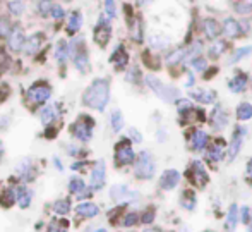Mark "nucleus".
<instances>
[{"label":"nucleus","mask_w":252,"mask_h":232,"mask_svg":"<svg viewBox=\"0 0 252 232\" xmlns=\"http://www.w3.org/2000/svg\"><path fill=\"white\" fill-rule=\"evenodd\" d=\"M110 102V81L106 77H96L83 93V103L90 109L103 112Z\"/></svg>","instance_id":"obj_1"},{"label":"nucleus","mask_w":252,"mask_h":232,"mask_svg":"<svg viewBox=\"0 0 252 232\" xmlns=\"http://www.w3.org/2000/svg\"><path fill=\"white\" fill-rule=\"evenodd\" d=\"M146 84L150 86L151 91H155V95L158 98H161L163 102L166 103H173V102H179L180 100V91L173 86H166L165 83L158 79L155 74H148L146 76Z\"/></svg>","instance_id":"obj_2"},{"label":"nucleus","mask_w":252,"mask_h":232,"mask_svg":"<svg viewBox=\"0 0 252 232\" xmlns=\"http://www.w3.org/2000/svg\"><path fill=\"white\" fill-rule=\"evenodd\" d=\"M70 59H72L74 66L79 73L86 74L90 69V55H88V48L83 38H74L70 41Z\"/></svg>","instance_id":"obj_3"},{"label":"nucleus","mask_w":252,"mask_h":232,"mask_svg":"<svg viewBox=\"0 0 252 232\" xmlns=\"http://www.w3.org/2000/svg\"><path fill=\"white\" fill-rule=\"evenodd\" d=\"M156 172V163H155V158L150 152H141L137 155L136 162H134V176L137 179H143V181H148V179H153Z\"/></svg>","instance_id":"obj_4"},{"label":"nucleus","mask_w":252,"mask_h":232,"mask_svg":"<svg viewBox=\"0 0 252 232\" xmlns=\"http://www.w3.org/2000/svg\"><path fill=\"white\" fill-rule=\"evenodd\" d=\"M94 119L91 116H86V114H83V116L77 117V120L72 124V134L74 138L77 139V141L81 143H88L91 141V138H93V133H94Z\"/></svg>","instance_id":"obj_5"},{"label":"nucleus","mask_w":252,"mask_h":232,"mask_svg":"<svg viewBox=\"0 0 252 232\" xmlns=\"http://www.w3.org/2000/svg\"><path fill=\"white\" fill-rule=\"evenodd\" d=\"M136 158L137 155L134 153L132 141L129 138H122L115 145V163L119 167H126L136 162Z\"/></svg>","instance_id":"obj_6"},{"label":"nucleus","mask_w":252,"mask_h":232,"mask_svg":"<svg viewBox=\"0 0 252 232\" xmlns=\"http://www.w3.org/2000/svg\"><path fill=\"white\" fill-rule=\"evenodd\" d=\"M186 177L190 181V184L197 186V188H204V186L209 183V176H208V172H206V167L201 160H194V162L190 163V167L186 172Z\"/></svg>","instance_id":"obj_7"},{"label":"nucleus","mask_w":252,"mask_h":232,"mask_svg":"<svg viewBox=\"0 0 252 232\" xmlns=\"http://www.w3.org/2000/svg\"><path fill=\"white\" fill-rule=\"evenodd\" d=\"M26 96L33 103H47L52 96V86L45 81H38L28 88Z\"/></svg>","instance_id":"obj_8"},{"label":"nucleus","mask_w":252,"mask_h":232,"mask_svg":"<svg viewBox=\"0 0 252 232\" xmlns=\"http://www.w3.org/2000/svg\"><path fill=\"white\" fill-rule=\"evenodd\" d=\"M110 198H112L113 201L126 205V203H129V201H136V199L139 198V193L132 191L127 184H115L110 188Z\"/></svg>","instance_id":"obj_9"},{"label":"nucleus","mask_w":252,"mask_h":232,"mask_svg":"<svg viewBox=\"0 0 252 232\" xmlns=\"http://www.w3.org/2000/svg\"><path fill=\"white\" fill-rule=\"evenodd\" d=\"M110 37H112L110 19L105 16H100L96 21V26H94V31H93V40L96 41V45L106 46V43L110 41Z\"/></svg>","instance_id":"obj_10"},{"label":"nucleus","mask_w":252,"mask_h":232,"mask_svg":"<svg viewBox=\"0 0 252 232\" xmlns=\"http://www.w3.org/2000/svg\"><path fill=\"white\" fill-rule=\"evenodd\" d=\"M225 146L226 143L221 138H216L215 141L209 143L208 150H206V162L209 165H216L218 162H221L225 158Z\"/></svg>","instance_id":"obj_11"},{"label":"nucleus","mask_w":252,"mask_h":232,"mask_svg":"<svg viewBox=\"0 0 252 232\" xmlns=\"http://www.w3.org/2000/svg\"><path fill=\"white\" fill-rule=\"evenodd\" d=\"M16 174L23 183H31L36 177V167L33 165L31 158H23L16 165Z\"/></svg>","instance_id":"obj_12"},{"label":"nucleus","mask_w":252,"mask_h":232,"mask_svg":"<svg viewBox=\"0 0 252 232\" xmlns=\"http://www.w3.org/2000/svg\"><path fill=\"white\" fill-rule=\"evenodd\" d=\"M247 134V129L244 126H237L233 129V134H232V141L228 145V160L232 162L237 155H239L240 148H242V143H244V136Z\"/></svg>","instance_id":"obj_13"},{"label":"nucleus","mask_w":252,"mask_h":232,"mask_svg":"<svg viewBox=\"0 0 252 232\" xmlns=\"http://www.w3.org/2000/svg\"><path fill=\"white\" fill-rule=\"evenodd\" d=\"M209 124H211V127L215 131H223L226 126H228V116H226V112L223 110L221 105H216L215 109L209 112Z\"/></svg>","instance_id":"obj_14"},{"label":"nucleus","mask_w":252,"mask_h":232,"mask_svg":"<svg viewBox=\"0 0 252 232\" xmlns=\"http://www.w3.org/2000/svg\"><path fill=\"white\" fill-rule=\"evenodd\" d=\"M24 43H26V37H24L23 28L19 24H16L12 28V31H10L9 38H7V45H9V48L12 52H21L24 48Z\"/></svg>","instance_id":"obj_15"},{"label":"nucleus","mask_w":252,"mask_h":232,"mask_svg":"<svg viewBox=\"0 0 252 232\" xmlns=\"http://www.w3.org/2000/svg\"><path fill=\"white\" fill-rule=\"evenodd\" d=\"M180 183V172L175 169H168L161 174L159 177V188L165 189V191H172L175 189Z\"/></svg>","instance_id":"obj_16"},{"label":"nucleus","mask_w":252,"mask_h":232,"mask_svg":"<svg viewBox=\"0 0 252 232\" xmlns=\"http://www.w3.org/2000/svg\"><path fill=\"white\" fill-rule=\"evenodd\" d=\"M106 179V169H105V162L100 160L93 165L91 170V189H101L105 186Z\"/></svg>","instance_id":"obj_17"},{"label":"nucleus","mask_w":252,"mask_h":232,"mask_svg":"<svg viewBox=\"0 0 252 232\" xmlns=\"http://www.w3.org/2000/svg\"><path fill=\"white\" fill-rule=\"evenodd\" d=\"M189 146L194 152H201V150L208 148L209 146V136L206 131L202 129H194L192 134L189 136Z\"/></svg>","instance_id":"obj_18"},{"label":"nucleus","mask_w":252,"mask_h":232,"mask_svg":"<svg viewBox=\"0 0 252 232\" xmlns=\"http://www.w3.org/2000/svg\"><path fill=\"white\" fill-rule=\"evenodd\" d=\"M62 116V112H60V105L59 103H47V105L43 107V109L40 110V119L43 124H53L59 117Z\"/></svg>","instance_id":"obj_19"},{"label":"nucleus","mask_w":252,"mask_h":232,"mask_svg":"<svg viewBox=\"0 0 252 232\" xmlns=\"http://www.w3.org/2000/svg\"><path fill=\"white\" fill-rule=\"evenodd\" d=\"M247 84H249V74L244 73V71H237L233 74V77L228 81V88L232 93H242L247 90Z\"/></svg>","instance_id":"obj_20"},{"label":"nucleus","mask_w":252,"mask_h":232,"mask_svg":"<svg viewBox=\"0 0 252 232\" xmlns=\"http://www.w3.org/2000/svg\"><path fill=\"white\" fill-rule=\"evenodd\" d=\"M110 62L115 66L117 71L126 69V66L129 64V52L126 50V46H124V45L117 46V48L112 52V55H110Z\"/></svg>","instance_id":"obj_21"},{"label":"nucleus","mask_w":252,"mask_h":232,"mask_svg":"<svg viewBox=\"0 0 252 232\" xmlns=\"http://www.w3.org/2000/svg\"><path fill=\"white\" fill-rule=\"evenodd\" d=\"M202 31H204L206 38H209V40H216V38L223 33V28H221V24L215 19V17H206V19L202 21Z\"/></svg>","instance_id":"obj_22"},{"label":"nucleus","mask_w":252,"mask_h":232,"mask_svg":"<svg viewBox=\"0 0 252 232\" xmlns=\"http://www.w3.org/2000/svg\"><path fill=\"white\" fill-rule=\"evenodd\" d=\"M221 28H223V35H226L228 38L240 37V35H242V31H244L242 23H239V21L233 19V17H226V19L223 21Z\"/></svg>","instance_id":"obj_23"},{"label":"nucleus","mask_w":252,"mask_h":232,"mask_svg":"<svg viewBox=\"0 0 252 232\" xmlns=\"http://www.w3.org/2000/svg\"><path fill=\"white\" fill-rule=\"evenodd\" d=\"M16 199H17V205L21 206V208H28V206L31 205V201H33V191H31L28 186L21 184L19 188L16 189Z\"/></svg>","instance_id":"obj_24"},{"label":"nucleus","mask_w":252,"mask_h":232,"mask_svg":"<svg viewBox=\"0 0 252 232\" xmlns=\"http://www.w3.org/2000/svg\"><path fill=\"white\" fill-rule=\"evenodd\" d=\"M41 43H43V35L41 33L31 35V37L26 38V43H24L23 52L26 53V55H33V53H36L38 50H40Z\"/></svg>","instance_id":"obj_25"},{"label":"nucleus","mask_w":252,"mask_h":232,"mask_svg":"<svg viewBox=\"0 0 252 232\" xmlns=\"http://www.w3.org/2000/svg\"><path fill=\"white\" fill-rule=\"evenodd\" d=\"M69 57H70V43H67L65 40H60L55 46V59L59 62V66H65Z\"/></svg>","instance_id":"obj_26"},{"label":"nucleus","mask_w":252,"mask_h":232,"mask_svg":"<svg viewBox=\"0 0 252 232\" xmlns=\"http://www.w3.org/2000/svg\"><path fill=\"white\" fill-rule=\"evenodd\" d=\"M76 213L79 217H84V219H93V217H96L100 213V208L91 201H83L77 205Z\"/></svg>","instance_id":"obj_27"},{"label":"nucleus","mask_w":252,"mask_h":232,"mask_svg":"<svg viewBox=\"0 0 252 232\" xmlns=\"http://www.w3.org/2000/svg\"><path fill=\"white\" fill-rule=\"evenodd\" d=\"M81 26H83V14L79 10H72L67 17V33L76 35L81 30Z\"/></svg>","instance_id":"obj_28"},{"label":"nucleus","mask_w":252,"mask_h":232,"mask_svg":"<svg viewBox=\"0 0 252 232\" xmlns=\"http://www.w3.org/2000/svg\"><path fill=\"white\" fill-rule=\"evenodd\" d=\"M196 203H197L196 191H192V189H184L182 194H180V205L186 210H189V212H192V210L196 208Z\"/></svg>","instance_id":"obj_29"},{"label":"nucleus","mask_w":252,"mask_h":232,"mask_svg":"<svg viewBox=\"0 0 252 232\" xmlns=\"http://www.w3.org/2000/svg\"><path fill=\"white\" fill-rule=\"evenodd\" d=\"M190 96L201 103H213L216 100V93L213 90H192Z\"/></svg>","instance_id":"obj_30"},{"label":"nucleus","mask_w":252,"mask_h":232,"mask_svg":"<svg viewBox=\"0 0 252 232\" xmlns=\"http://www.w3.org/2000/svg\"><path fill=\"white\" fill-rule=\"evenodd\" d=\"M235 116L239 120L246 122V120H251L252 119V103L249 102H242L237 105V110H235Z\"/></svg>","instance_id":"obj_31"},{"label":"nucleus","mask_w":252,"mask_h":232,"mask_svg":"<svg viewBox=\"0 0 252 232\" xmlns=\"http://www.w3.org/2000/svg\"><path fill=\"white\" fill-rule=\"evenodd\" d=\"M14 203H17L16 191H14V189H10V188L2 189V191H0V205H2L3 208H10Z\"/></svg>","instance_id":"obj_32"},{"label":"nucleus","mask_w":252,"mask_h":232,"mask_svg":"<svg viewBox=\"0 0 252 232\" xmlns=\"http://www.w3.org/2000/svg\"><path fill=\"white\" fill-rule=\"evenodd\" d=\"M237 222H239V206L233 203L228 210V215H226V231H233L237 227Z\"/></svg>","instance_id":"obj_33"},{"label":"nucleus","mask_w":252,"mask_h":232,"mask_svg":"<svg viewBox=\"0 0 252 232\" xmlns=\"http://www.w3.org/2000/svg\"><path fill=\"white\" fill-rule=\"evenodd\" d=\"M52 208L57 215H67V213L70 212V201L67 198H60V199H57V201H53Z\"/></svg>","instance_id":"obj_34"},{"label":"nucleus","mask_w":252,"mask_h":232,"mask_svg":"<svg viewBox=\"0 0 252 232\" xmlns=\"http://www.w3.org/2000/svg\"><path fill=\"white\" fill-rule=\"evenodd\" d=\"M86 183H84L81 177H72V179L69 181V191L72 193V194H76V196H79V194H83L84 191H86Z\"/></svg>","instance_id":"obj_35"},{"label":"nucleus","mask_w":252,"mask_h":232,"mask_svg":"<svg viewBox=\"0 0 252 232\" xmlns=\"http://www.w3.org/2000/svg\"><path fill=\"white\" fill-rule=\"evenodd\" d=\"M110 122H112V129L115 131V133H120V131L124 129V116L120 110H113L112 114H110Z\"/></svg>","instance_id":"obj_36"},{"label":"nucleus","mask_w":252,"mask_h":232,"mask_svg":"<svg viewBox=\"0 0 252 232\" xmlns=\"http://www.w3.org/2000/svg\"><path fill=\"white\" fill-rule=\"evenodd\" d=\"M168 43H170L168 38L163 37V35H153V37H150V46H151V48H156V50L166 48Z\"/></svg>","instance_id":"obj_37"},{"label":"nucleus","mask_w":252,"mask_h":232,"mask_svg":"<svg viewBox=\"0 0 252 232\" xmlns=\"http://www.w3.org/2000/svg\"><path fill=\"white\" fill-rule=\"evenodd\" d=\"M226 50V43L225 41H216V43L209 45V57L211 59H220L223 55V52Z\"/></svg>","instance_id":"obj_38"},{"label":"nucleus","mask_w":252,"mask_h":232,"mask_svg":"<svg viewBox=\"0 0 252 232\" xmlns=\"http://www.w3.org/2000/svg\"><path fill=\"white\" fill-rule=\"evenodd\" d=\"M139 222H141V217L137 215L136 212H129V213H126V215L122 217V222H120V226L134 227L136 224H139Z\"/></svg>","instance_id":"obj_39"},{"label":"nucleus","mask_w":252,"mask_h":232,"mask_svg":"<svg viewBox=\"0 0 252 232\" xmlns=\"http://www.w3.org/2000/svg\"><path fill=\"white\" fill-rule=\"evenodd\" d=\"M143 57H144L143 62L146 64V66L150 67L151 71H158L159 69V59H158V57H153L151 53L148 52V50L143 53Z\"/></svg>","instance_id":"obj_40"},{"label":"nucleus","mask_w":252,"mask_h":232,"mask_svg":"<svg viewBox=\"0 0 252 232\" xmlns=\"http://www.w3.org/2000/svg\"><path fill=\"white\" fill-rule=\"evenodd\" d=\"M251 52H252V46H244V48H237L235 52H233L232 59L228 60V64H235V62H239V60H242L246 55H249Z\"/></svg>","instance_id":"obj_41"},{"label":"nucleus","mask_w":252,"mask_h":232,"mask_svg":"<svg viewBox=\"0 0 252 232\" xmlns=\"http://www.w3.org/2000/svg\"><path fill=\"white\" fill-rule=\"evenodd\" d=\"M36 10H38V14L40 16H43V17H48L50 16V10H52V7H53V3L52 2H47V0H41V2H36Z\"/></svg>","instance_id":"obj_42"},{"label":"nucleus","mask_w":252,"mask_h":232,"mask_svg":"<svg viewBox=\"0 0 252 232\" xmlns=\"http://www.w3.org/2000/svg\"><path fill=\"white\" fill-rule=\"evenodd\" d=\"M12 23H10L9 17H0V37L9 38L10 31H12Z\"/></svg>","instance_id":"obj_43"},{"label":"nucleus","mask_w":252,"mask_h":232,"mask_svg":"<svg viewBox=\"0 0 252 232\" xmlns=\"http://www.w3.org/2000/svg\"><path fill=\"white\" fill-rule=\"evenodd\" d=\"M155 217H156V210L150 206V208L144 210V213L141 215V224H144V226H151L153 222H155Z\"/></svg>","instance_id":"obj_44"},{"label":"nucleus","mask_w":252,"mask_h":232,"mask_svg":"<svg viewBox=\"0 0 252 232\" xmlns=\"http://www.w3.org/2000/svg\"><path fill=\"white\" fill-rule=\"evenodd\" d=\"M7 7H9L10 14H14V16H21L26 10V3L24 2H9Z\"/></svg>","instance_id":"obj_45"},{"label":"nucleus","mask_w":252,"mask_h":232,"mask_svg":"<svg viewBox=\"0 0 252 232\" xmlns=\"http://www.w3.org/2000/svg\"><path fill=\"white\" fill-rule=\"evenodd\" d=\"M126 79L129 81V83H132V84H139L141 83V71H139V67H132V69L127 73Z\"/></svg>","instance_id":"obj_46"},{"label":"nucleus","mask_w":252,"mask_h":232,"mask_svg":"<svg viewBox=\"0 0 252 232\" xmlns=\"http://www.w3.org/2000/svg\"><path fill=\"white\" fill-rule=\"evenodd\" d=\"M50 17L55 21H60L65 17V10H63V7L60 5V3H53L52 10H50Z\"/></svg>","instance_id":"obj_47"},{"label":"nucleus","mask_w":252,"mask_h":232,"mask_svg":"<svg viewBox=\"0 0 252 232\" xmlns=\"http://www.w3.org/2000/svg\"><path fill=\"white\" fill-rule=\"evenodd\" d=\"M190 66H192L194 69L197 71V73H202V71L206 69V66H208V60L202 59V57L197 55V57H194V59L190 60Z\"/></svg>","instance_id":"obj_48"},{"label":"nucleus","mask_w":252,"mask_h":232,"mask_svg":"<svg viewBox=\"0 0 252 232\" xmlns=\"http://www.w3.org/2000/svg\"><path fill=\"white\" fill-rule=\"evenodd\" d=\"M233 9L237 10L239 14H251L252 12V2H237L235 5H233Z\"/></svg>","instance_id":"obj_49"},{"label":"nucleus","mask_w":252,"mask_h":232,"mask_svg":"<svg viewBox=\"0 0 252 232\" xmlns=\"http://www.w3.org/2000/svg\"><path fill=\"white\" fill-rule=\"evenodd\" d=\"M67 220L63 222V220H55V222L50 224V227H48V232H67Z\"/></svg>","instance_id":"obj_50"},{"label":"nucleus","mask_w":252,"mask_h":232,"mask_svg":"<svg viewBox=\"0 0 252 232\" xmlns=\"http://www.w3.org/2000/svg\"><path fill=\"white\" fill-rule=\"evenodd\" d=\"M105 14H106V17H108V19H115V16H117L115 2H112V0L105 2Z\"/></svg>","instance_id":"obj_51"},{"label":"nucleus","mask_w":252,"mask_h":232,"mask_svg":"<svg viewBox=\"0 0 252 232\" xmlns=\"http://www.w3.org/2000/svg\"><path fill=\"white\" fill-rule=\"evenodd\" d=\"M127 138H129L132 143H141V141H143V134H141L136 127H130V129L127 131Z\"/></svg>","instance_id":"obj_52"},{"label":"nucleus","mask_w":252,"mask_h":232,"mask_svg":"<svg viewBox=\"0 0 252 232\" xmlns=\"http://www.w3.org/2000/svg\"><path fill=\"white\" fill-rule=\"evenodd\" d=\"M240 212H242V222L249 226V224L252 222V212H251V208H249V206H244V208L240 210Z\"/></svg>","instance_id":"obj_53"},{"label":"nucleus","mask_w":252,"mask_h":232,"mask_svg":"<svg viewBox=\"0 0 252 232\" xmlns=\"http://www.w3.org/2000/svg\"><path fill=\"white\" fill-rule=\"evenodd\" d=\"M67 152H69V155H70V156H81V148H79V145H74V143L67 145Z\"/></svg>","instance_id":"obj_54"},{"label":"nucleus","mask_w":252,"mask_h":232,"mask_svg":"<svg viewBox=\"0 0 252 232\" xmlns=\"http://www.w3.org/2000/svg\"><path fill=\"white\" fill-rule=\"evenodd\" d=\"M246 179L247 183L252 186V156L249 158V162H247V169H246Z\"/></svg>","instance_id":"obj_55"},{"label":"nucleus","mask_w":252,"mask_h":232,"mask_svg":"<svg viewBox=\"0 0 252 232\" xmlns=\"http://www.w3.org/2000/svg\"><path fill=\"white\" fill-rule=\"evenodd\" d=\"M218 73V67H211L209 71H206V74H204V79H211L215 74Z\"/></svg>","instance_id":"obj_56"},{"label":"nucleus","mask_w":252,"mask_h":232,"mask_svg":"<svg viewBox=\"0 0 252 232\" xmlns=\"http://www.w3.org/2000/svg\"><path fill=\"white\" fill-rule=\"evenodd\" d=\"M90 165V162H76L72 165V170H83V167Z\"/></svg>","instance_id":"obj_57"},{"label":"nucleus","mask_w":252,"mask_h":232,"mask_svg":"<svg viewBox=\"0 0 252 232\" xmlns=\"http://www.w3.org/2000/svg\"><path fill=\"white\" fill-rule=\"evenodd\" d=\"M187 83H186V88H190L194 84V81H196V77H194V74L192 73H187Z\"/></svg>","instance_id":"obj_58"},{"label":"nucleus","mask_w":252,"mask_h":232,"mask_svg":"<svg viewBox=\"0 0 252 232\" xmlns=\"http://www.w3.org/2000/svg\"><path fill=\"white\" fill-rule=\"evenodd\" d=\"M53 163H55L57 170H60V172H62V170H63V165H62V162H60V160L57 158V156H55V158H53Z\"/></svg>","instance_id":"obj_59"},{"label":"nucleus","mask_w":252,"mask_h":232,"mask_svg":"<svg viewBox=\"0 0 252 232\" xmlns=\"http://www.w3.org/2000/svg\"><path fill=\"white\" fill-rule=\"evenodd\" d=\"M3 153H5V150H3V145H2V141H0V162H2V158H3Z\"/></svg>","instance_id":"obj_60"},{"label":"nucleus","mask_w":252,"mask_h":232,"mask_svg":"<svg viewBox=\"0 0 252 232\" xmlns=\"http://www.w3.org/2000/svg\"><path fill=\"white\" fill-rule=\"evenodd\" d=\"M144 232H159L158 229H148V231H144Z\"/></svg>","instance_id":"obj_61"},{"label":"nucleus","mask_w":252,"mask_h":232,"mask_svg":"<svg viewBox=\"0 0 252 232\" xmlns=\"http://www.w3.org/2000/svg\"><path fill=\"white\" fill-rule=\"evenodd\" d=\"M94 232H106V229H96Z\"/></svg>","instance_id":"obj_62"},{"label":"nucleus","mask_w":252,"mask_h":232,"mask_svg":"<svg viewBox=\"0 0 252 232\" xmlns=\"http://www.w3.org/2000/svg\"><path fill=\"white\" fill-rule=\"evenodd\" d=\"M249 232H252V222L249 224Z\"/></svg>","instance_id":"obj_63"}]
</instances>
